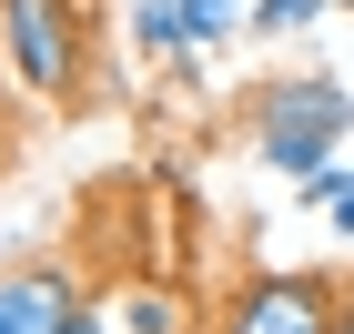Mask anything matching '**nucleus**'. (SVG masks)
<instances>
[{
    "label": "nucleus",
    "mask_w": 354,
    "mask_h": 334,
    "mask_svg": "<svg viewBox=\"0 0 354 334\" xmlns=\"http://www.w3.org/2000/svg\"><path fill=\"white\" fill-rule=\"evenodd\" d=\"M344 122H354V102H344V82H283V91H263V122H253V142H263V163L283 172V183H314V172H334V142H344Z\"/></svg>",
    "instance_id": "f257e3e1"
},
{
    "label": "nucleus",
    "mask_w": 354,
    "mask_h": 334,
    "mask_svg": "<svg viewBox=\"0 0 354 334\" xmlns=\"http://www.w3.org/2000/svg\"><path fill=\"white\" fill-rule=\"evenodd\" d=\"M344 314H334V294L314 274H253L243 294H233V314H223V334H334Z\"/></svg>",
    "instance_id": "f03ea898"
},
{
    "label": "nucleus",
    "mask_w": 354,
    "mask_h": 334,
    "mask_svg": "<svg viewBox=\"0 0 354 334\" xmlns=\"http://www.w3.org/2000/svg\"><path fill=\"white\" fill-rule=\"evenodd\" d=\"M0 21H10V61H21L30 91H71V71H82L71 0H0Z\"/></svg>",
    "instance_id": "7ed1b4c3"
},
{
    "label": "nucleus",
    "mask_w": 354,
    "mask_h": 334,
    "mask_svg": "<svg viewBox=\"0 0 354 334\" xmlns=\"http://www.w3.org/2000/svg\"><path fill=\"white\" fill-rule=\"evenodd\" d=\"M71 274L61 263H21V274H0V334H61L71 324Z\"/></svg>",
    "instance_id": "20e7f679"
},
{
    "label": "nucleus",
    "mask_w": 354,
    "mask_h": 334,
    "mask_svg": "<svg viewBox=\"0 0 354 334\" xmlns=\"http://www.w3.org/2000/svg\"><path fill=\"white\" fill-rule=\"evenodd\" d=\"M172 10H183V51H203V41H233V30L253 21L243 0H172Z\"/></svg>",
    "instance_id": "39448f33"
},
{
    "label": "nucleus",
    "mask_w": 354,
    "mask_h": 334,
    "mask_svg": "<svg viewBox=\"0 0 354 334\" xmlns=\"http://www.w3.org/2000/svg\"><path fill=\"white\" fill-rule=\"evenodd\" d=\"M132 41H142V51H183V10H172V0H142V21H132Z\"/></svg>",
    "instance_id": "423d86ee"
},
{
    "label": "nucleus",
    "mask_w": 354,
    "mask_h": 334,
    "mask_svg": "<svg viewBox=\"0 0 354 334\" xmlns=\"http://www.w3.org/2000/svg\"><path fill=\"white\" fill-rule=\"evenodd\" d=\"M304 203H324L334 233H354V172H314V183H304Z\"/></svg>",
    "instance_id": "0eeeda50"
},
{
    "label": "nucleus",
    "mask_w": 354,
    "mask_h": 334,
    "mask_svg": "<svg viewBox=\"0 0 354 334\" xmlns=\"http://www.w3.org/2000/svg\"><path fill=\"white\" fill-rule=\"evenodd\" d=\"M334 0H253V30H304V21H324Z\"/></svg>",
    "instance_id": "6e6552de"
},
{
    "label": "nucleus",
    "mask_w": 354,
    "mask_h": 334,
    "mask_svg": "<svg viewBox=\"0 0 354 334\" xmlns=\"http://www.w3.org/2000/svg\"><path fill=\"white\" fill-rule=\"evenodd\" d=\"M132 334H172V294H132Z\"/></svg>",
    "instance_id": "1a4fd4ad"
},
{
    "label": "nucleus",
    "mask_w": 354,
    "mask_h": 334,
    "mask_svg": "<svg viewBox=\"0 0 354 334\" xmlns=\"http://www.w3.org/2000/svg\"><path fill=\"white\" fill-rule=\"evenodd\" d=\"M61 334H91V314H71V324H61Z\"/></svg>",
    "instance_id": "9d476101"
}]
</instances>
